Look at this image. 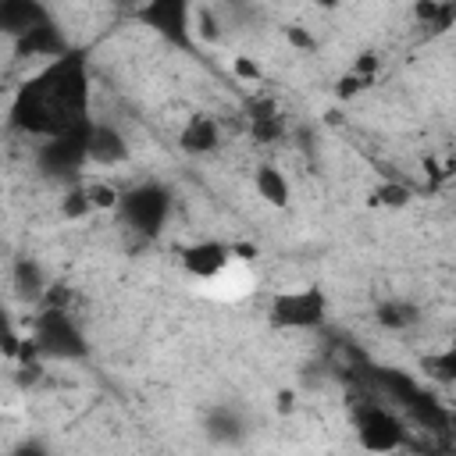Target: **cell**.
I'll list each match as a JSON object with an SVG mask.
<instances>
[{"instance_id":"1","label":"cell","mask_w":456,"mask_h":456,"mask_svg":"<svg viewBox=\"0 0 456 456\" xmlns=\"http://www.w3.org/2000/svg\"><path fill=\"white\" fill-rule=\"evenodd\" d=\"M28 342L43 356H57V360H78V356H86V338H82L75 317L68 314V306H46L36 317Z\"/></svg>"},{"instance_id":"2","label":"cell","mask_w":456,"mask_h":456,"mask_svg":"<svg viewBox=\"0 0 456 456\" xmlns=\"http://www.w3.org/2000/svg\"><path fill=\"white\" fill-rule=\"evenodd\" d=\"M328 299L321 289L314 285H299V289H285L271 299V324L289 328V331H303V328H317L324 321Z\"/></svg>"},{"instance_id":"3","label":"cell","mask_w":456,"mask_h":456,"mask_svg":"<svg viewBox=\"0 0 456 456\" xmlns=\"http://www.w3.org/2000/svg\"><path fill=\"white\" fill-rule=\"evenodd\" d=\"M135 18L157 32L160 39L175 43V46H189L192 43V4L189 0H142Z\"/></svg>"},{"instance_id":"4","label":"cell","mask_w":456,"mask_h":456,"mask_svg":"<svg viewBox=\"0 0 456 456\" xmlns=\"http://www.w3.org/2000/svg\"><path fill=\"white\" fill-rule=\"evenodd\" d=\"M167 210H171V200H167V192L160 185H139V189L121 196L125 221L142 235H157L160 224L167 221Z\"/></svg>"},{"instance_id":"5","label":"cell","mask_w":456,"mask_h":456,"mask_svg":"<svg viewBox=\"0 0 456 456\" xmlns=\"http://www.w3.org/2000/svg\"><path fill=\"white\" fill-rule=\"evenodd\" d=\"M356 435L363 449H374V452H388L403 445V424L381 406H363L356 413Z\"/></svg>"},{"instance_id":"6","label":"cell","mask_w":456,"mask_h":456,"mask_svg":"<svg viewBox=\"0 0 456 456\" xmlns=\"http://www.w3.org/2000/svg\"><path fill=\"white\" fill-rule=\"evenodd\" d=\"M232 253H235V249L224 246V242H217V239H200V242H192V246L185 249L182 264H185V271H189L192 278H200V281H214L217 274H224V271L235 264Z\"/></svg>"},{"instance_id":"7","label":"cell","mask_w":456,"mask_h":456,"mask_svg":"<svg viewBox=\"0 0 456 456\" xmlns=\"http://www.w3.org/2000/svg\"><path fill=\"white\" fill-rule=\"evenodd\" d=\"M86 153H89L93 164L114 167V164H125L128 160V142H125V135L114 125H89Z\"/></svg>"},{"instance_id":"8","label":"cell","mask_w":456,"mask_h":456,"mask_svg":"<svg viewBox=\"0 0 456 456\" xmlns=\"http://www.w3.org/2000/svg\"><path fill=\"white\" fill-rule=\"evenodd\" d=\"M217 142H221V128L214 118H203V114H192L178 135V146L185 153H210L217 150Z\"/></svg>"},{"instance_id":"9","label":"cell","mask_w":456,"mask_h":456,"mask_svg":"<svg viewBox=\"0 0 456 456\" xmlns=\"http://www.w3.org/2000/svg\"><path fill=\"white\" fill-rule=\"evenodd\" d=\"M207 438L210 442H217V445H239L242 438H246V424H242V417L235 413V410H228V406H221V410H214L210 417H207Z\"/></svg>"},{"instance_id":"10","label":"cell","mask_w":456,"mask_h":456,"mask_svg":"<svg viewBox=\"0 0 456 456\" xmlns=\"http://www.w3.org/2000/svg\"><path fill=\"white\" fill-rule=\"evenodd\" d=\"M46 289H50V281H46V271L32 260V256H21L18 264H14V292L21 296V299H43L46 296Z\"/></svg>"},{"instance_id":"11","label":"cell","mask_w":456,"mask_h":456,"mask_svg":"<svg viewBox=\"0 0 456 456\" xmlns=\"http://www.w3.org/2000/svg\"><path fill=\"white\" fill-rule=\"evenodd\" d=\"M256 192H260V200H267L271 207H285V203H289V182H285V175H281L274 164L256 167Z\"/></svg>"},{"instance_id":"12","label":"cell","mask_w":456,"mask_h":456,"mask_svg":"<svg viewBox=\"0 0 456 456\" xmlns=\"http://www.w3.org/2000/svg\"><path fill=\"white\" fill-rule=\"evenodd\" d=\"M424 370H428V378H435V381H456V346H449V349H442V353H428L424 356Z\"/></svg>"},{"instance_id":"13","label":"cell","mask_w":456,"mask_h":456,"mask_svg":"<svg viewBox=\"0 0 456 456\" xmlns=\"http://www.w3.org/2000/svg\"><path fill=\"white\" fill-rule=\"evenodd\" d=\"M378 317H381V324H399V328H406V324L417 321V314H413L410 303H385V306L378 310Z\"/></svg>"},{"instance_id":"14","label":"cell","mask_w":456,"mask_h":456,"mask_svg":"<svg viewBox=\"0 0 456 456\" xmlns=\"http://www.w3.org/2000/svg\"><path fill=\"white\" fill-rule=\"evenodd\" d=\"M378 200H381V203H388V207H403V203L410 200V189H406V185H399V182H385V185L378 189Z\"/></svg>"},{"instance_id":"15","label":"cell","mask_w":456,"mask_h":456,"mask_svg":"<svg viewBox=\"0 0 456 456\" xmlns=\"http://www.w3.org/2000/svg\"><path fill=\"white\" fill-rule=\"evenodd\" d=\"M235 75H242V78H260V64H253V61H246V57H235Z\"/></svg>"},{"instance_id":"16","label":"cell","mask_w":456,"mask_h":456,"mask_svg":"<svg viewBox=\"0 0 456 456\" xmlns=\"http://www.w3.org/2000/svg\"><path fill=\"white\" fill-rule=\"evenodd\" d=\"M296 406V395L292 392H278V413H292Z\"/></svg>"}]
</instances>
